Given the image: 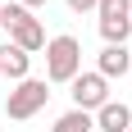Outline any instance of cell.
Wrapping results in <instances>:
<instances>
[{"mask_svg":"<svg viewBox=\"0 0 132 132\" xmlns=\"http://www.w3.org/2000/svg\"><path fill=\"white\" fill-rule=\"evenodd\" d=\"M96 14H100V23H119V18H128V14H132V0H100Z\"/></svg>","mask_w":132,"mask_h":132,"instance_id":"9","label":"cell"},{"mask_svg":"<svg viewBox=\"0 0 132 132\" xmlns=\"http://www.w3.org/2000/svg\"><path fill=\"white\" fill-rule=\"evenodd\" d=\"M0 27H9V46H18L23 55L46 50V27H41L37 18H32V9H23V5H5Z\"/></svg>","mask_w":132,"mask_h":132,"instance_id":"2","label":"cell"},{"mask_svg":"<svg viewBox=\"0 0 132 132\" xmlns=\"http://www.w3.org/2000/svg\"><path fill=\"white\" fill-rule=\"evenodd\" d=\"M96 5H100V0H68V9H73V14H87V9H96Z\"/></svg>","mask_w":132,"mask_h":132,"instance_id":"10","label":"cell"},{"mask_svg":"<svg viewBox=\"0 0 132 132\" xmlns=\"http://www.w3.org/2000/svg\"><path fill=\"white\" fill-rule=\"evenodd\" d=\"M0 14H5V5H0Z\"/></svg>","mask_w":132,"mask_h":132,"instance_id":"12","label":"cell"},{"mask_svg":"<svg viewBox=\"0 0 132 132\" xmlns=\"http://www.w3.org/2000/svg\"><path fill=\"white\" fill-rule=\"evenodd\" d=\"M46 100H50V87H46L41 78H23L9 96H5V114L23 123V119H32L37 109H46Z\"/></svg>","mask_w":132,"mask_h":132,"instance_id":"3","label":"cell"},{"mask_svg":"<svg viewBox=\"0 0 132 132\" xmlns=\"http://www.w3.org/2000/svg\"><path fill=\"white\" fill-rule=\"evenodd\" d=\"M50 132H96V119H91V114H82V109H68V114L55 119Z\"/></svg>","mask_w":132,"mask_h":132,"instance_id":"8","label":"cell"},{"mask_svg":"<svg viewBox=\"0 0 132 132\" xmlns=\"http://www.w3.org/2000/svg\"><path fill=\"white\" fill-rule=\"evenodd\" d=\"M68 87H73V109H82V114H96L100 105H109V82L100 73H78Z\"/></svg>","mask_w":132,"mask_h":132,"instance_id":"4","label":"cell"},{"mask_svg":"<svg viewBox=\"0 0 132 132\" xmlns=\"http://www.w3.org/2000/svg\"><path fill=\"white\" fill-rule=\"evenodd\" d=\"M0 78H5V73H0Z\"/></svg>","mask_w":132,"mask_h":132,"instance_id":"14","label":"cell"},{"mask_svg":"<svg viewBox=\"0 0 132 132\" xmlns=\"http://www.w3.org/2000/svg\"><path fill=\"white\" fill-rule=\"evenodd\" d=\"M96 128L100 132H132V109L123 100H109V105L96 109Z\"/></svg>","mask_w":132,"mask_h":132,"instance_id":"5","label":"cell"},{"mask_svg":"<svg viewBox=\"0 0 132 132\" xmlns=\"http://www.w3.org/2000/svg\"><path fill=\"white\" fill-rule=\"evenodd\" d=\"M82 73V46L78 37H50L46 41V82H73Z\"/></svg>","mask_w":132,"mask_h":132,"instance_id":"1","label":"cell"},{"mask_svg":"<svg viewBox=\"0 0 132 132\" xmlns=\"http://www.w3.org/2000/svg\"><path fill=\"white\" fill-rule=\"evenodd\" d=\"M18 5H23V9H37V5H46V0H18Z\"/></svg>","mask_w":132,"mask_h":132,"instance_id":"11","label":"cell"},{"mask_svg":"<svg viewBox=\"0 0 132 132\" xmlns=\"http://www.w3.org/2000/svg\"><path fill=\"white\" fill-rule=\"evenodd\" d=\"M96 73H100L105 82L132 73V50H128V46H105V50H100V68H96Z\"/></svg>","mask_w":132,"mask_h":132,"instance_id":"6","label":"cell"},{"mask_svg":"<svg viewBox=\"0 0 132 132\" xmlns=\"http://www.w3.org/2000/svg\"><path fill=\"white\" fill-rule=\"evenodd\" d=\"M128 23H132V14H128Z\"/></svg>","mask_w":132,"mask_h":132,"instance_id":"13","label":"cell"},{"mask_svg":"<svg viewBox=\"0 0 132 132\" xmlns=\"http://www.w3.org/2000/svg\"><path fill=\"white\" fill-rule=\"evenodd\" d=\"M27 68H32V55H23L18 46H0V73L14 82H23L27 78Z\"/></svg>","mask_w":132,"mask_h":132,"instance_id":"7","label":"cell"}]
</instances>
